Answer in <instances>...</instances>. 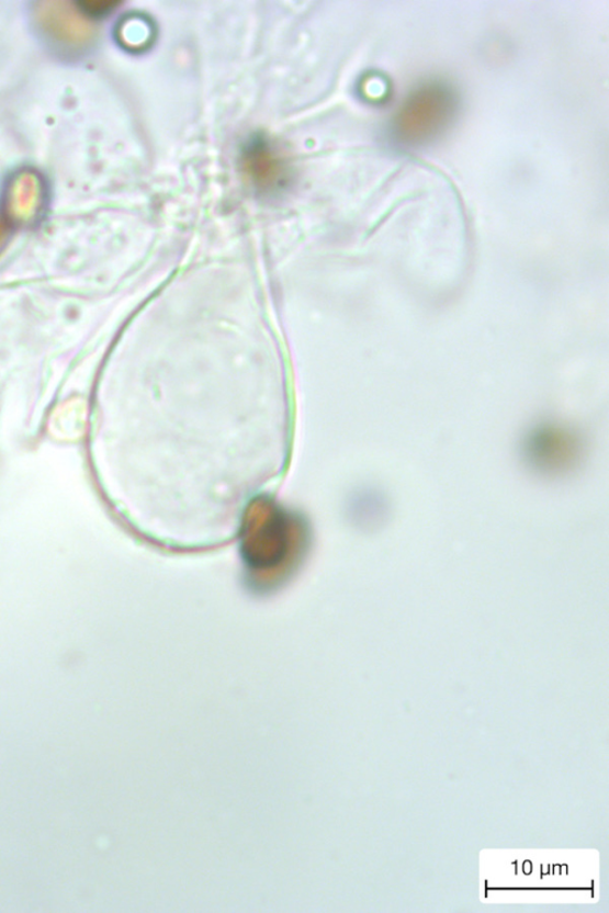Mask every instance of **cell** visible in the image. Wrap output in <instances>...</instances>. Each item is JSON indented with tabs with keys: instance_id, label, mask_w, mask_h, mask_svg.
<instances>
[{
	"instance_id": "obj_1",
	"label": "cell",
	"mask_w": 609,
	"mask_h": 913,
	"mask_svg": "<svg viewBox=\"0 0 609 913\" xmlns=\"http://www.w3.org/2000/svg\"><path fill=\"white\" fill-rule=\"evenodd\" d=\"M455 110L456 99L446 86H427L403 108L393 134L402 145H424L444 131Z\"/></svg>"
},
{
	"instance_id": "obj_2",
	"label": "cell",
	"mask_w": 609,
	"mask_h": 913,
	"mask_svg": "<svg viewBox=\"0 0 609 913\" xmlns=\"http://www.w3.org/2000/svg\"><path fill=\"white\" fill-rule=\"evenodd\" d=\"M47 31L53 34V37L66 43H80L88 37V27L75 16L72 12L66 9H60L56 5L55 9H47L44 18Z\"/></svg>"
}]
</instances>
